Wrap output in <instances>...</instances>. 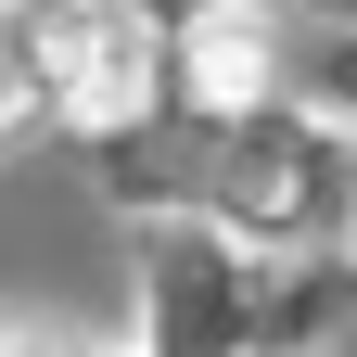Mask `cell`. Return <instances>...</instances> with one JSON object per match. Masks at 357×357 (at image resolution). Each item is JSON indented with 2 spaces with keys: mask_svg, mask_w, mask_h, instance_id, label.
<instances>
[{
  "mask_svg": "<svg viewBox=\"0 0 357 357\" xmlns=\"http://www.w3.org/2000/svg\"><path fill=\"white\" fill-rule=\"evenodd\" d=\"M178 77H192L204 115H243V102H268V77H281V26H268L255 0H204V13L178 26Z\"/></svg>",
  "mask_w": 357,
  "mask_h": 357,
  "instance_id": "cell-1",
  "label": "cell"
},
{
  "mask_svg": "<svg viewBox=\"0 0 357 357\" xmlns=\"http://www.w3.org/2000/svg\"><path fill=\"white\" fill-rule=\"evenodd\" d=\"M0 357H64V344L52 332H0Z\"/></svg>",
  "mask_w": 357,
  "mask_h": 357,
  "instance_id": "cell-2",
  "label": "cell"
}]
</instances>
